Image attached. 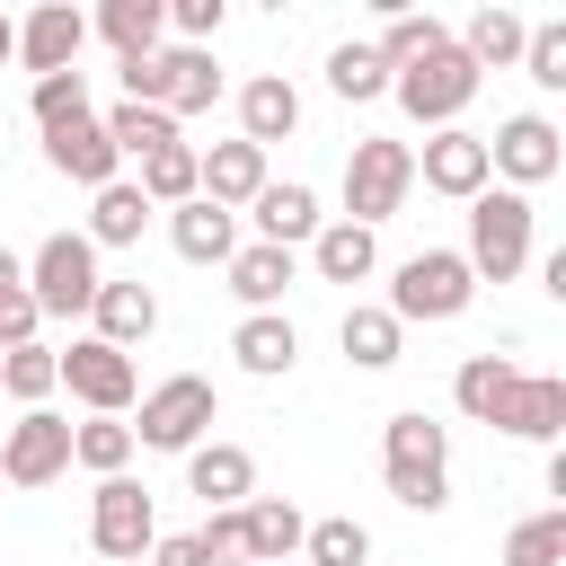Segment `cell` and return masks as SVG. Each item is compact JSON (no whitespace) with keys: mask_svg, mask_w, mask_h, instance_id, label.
Wrapping results in <instances>:
<instances>
[{"mask_svg":"<svg viewBox=\"0 0 566 566\" xmlns=\"http://www.w3.org/2000/svg\"><path fill=\"white\" fill-rule=\"evenodd\" d=\"M380 469H389V495H398L407 513H442V504H451V433H442L424 407L389 416V433H380Z\"/></svg>","mask_w":566,"mask_h":566,"instance_id":"obj_1","label":"cell"},{"mask_svg":"<svg viewBox=\"0 0 566 566\" xmlns=\"http://www.w3.org/2000/svg\"><path fill=\"white\" fill-rule=\"evenodd\" d=\"M478 301V274H469V256L460 248H416L407 265H398V283H389V318L398 327H442V318H460Z\"/></svg>","mask_w":566,"mask_h":566,"instance_id":"obj_2","label":"cell"},{"mask_svg":"<svg viewBox=\"0 0 566 566\" xmlns=\"http://www.w3.org/2000/svg\"><path fill=\"white\" fill-rule=\"evenodd\" d=\"M531 195H513V186H486V195H469V274L478 283H513L522 265H531Z\"/></svg>","mask_w":566,"mask_h":566,"instance_id":"obj_3","label":"cell"},{"mask_svg":"<svg viewBox=\"0 0 566 566\" xmlns=\"http://www.w3.org/2000/svg\"><path fill=\"white\" fill-rule=\"evenodd\" d=\"M478 80H486V71H478V62L460 53V44H433L424 62H407V71H389V97H398V106H407L416 124H433V133H451V124H460V106L478 97Z\"/></svg>","mask_w":566,"mask_h":566,"instance_id":"obj_4","label":"cell"},{"mask_svg":"<svg viewBox=\"0 0 566 566\" xmlns=\"http://www.w3.org/2000/svg\"><path fill=\"white\" fill-rule=\"evenodd\" d=\"M407 186H416V150H407V142L371 133V142H354V150H345V221L380 230V221L407 203Z\"/></svg>","mask_w":566,"mask_h":566,"instance_id":"obj_5","label":"cell"},{"mask_svg":"<svg viewBox=\"0 0 566 566\" xmlns=\"http://www.w3.org/2000/svg\"><path fill=\"white\" fill-rule=\"evenodd\" d=\"M97 248L80 239V230H53L35 256H27V301H35V318H80L88 301H97Z\"/></svg>","mask_w":566,"mask_h":566,"instance_id":"obj_6","label":"cell"},{"mask_svg":"<svg viewBox=\"0 0 566 566\" xmlns=\"http://www.w3.org/2000/svg\"><path fill=\"white\" fill-rule=\"evenodd\" d=\"M212 416H221L212 380H203V371H177V380L142 389V424H133V442H150V451H195V442L212 433Z\"/></svg>","mask_w":566,"mask_h":566,"instance_id":"obj_7","label":"cell"},{"mask_svg":"<svg viewBox=\"0 0 566 566\" xmlns=\"http://www.w3.org/2000/svg\"><path fill=\"white\" fill-rule=\"evenodd\" d=\"M566 168V133L548 124V115H513V124H495V142H486V177H504L513 195H531V186H548Z\"/></svg>","mask_w":566,"mask_h":566,"instance_id":"obj_8","label":"cell"},{"mask_svg":"<svg viewBox=\"0 0 566 566\" xmlns=\"http://www.w3.org/2000/svg\"><path fill=\"white\" fill-rule=\"evenodd\" d=\"M53 363H62V389H71L88 416H124V407L142 398L133 354H115V345H97V336H71V354H53Z\"/></svg>","mask_w":566,"mask_h":566,"instance_id":"obj_9","label":"cell"},{"mask_svg":"<svg viewBox=\"0 0 566 566\" xmlns=\"http://www.w3.org/2000/svg\"><path fill=\"white\" fill-rule=\"evenodd\" d=\"M62 469H71V424L53 407H27L0 433V486H53Z\"/></svg>","mask_w":566,"mask_h":566,"instance_id":"obj_10","label":"cell"},{"mask_svg":"<svg viewBox=\"0 0 566 566\" xmlns=\"http://www.w3.org/2000/svg\"><path fill=\"white\" fill-rule=\"evenodd\" d=\"M88 539H97V557H142L150 539H159V513H150V486L142 478H97V504H88Z\"/></svg>","mask_w":566,"mask_h":566,"instance_id":"obj_11","label":"cell"},{"mask_svg":"<svg viewBox=\"0 0 566 566\" xmlns=\"http://www.w3.org/2000/svg\"><path fill=\"white\" fill-rule=\"evenodd\" d=\"M486 424L513 433V442H557V433H566V380H557V371H513Z\"/></svg>","mask_w":566,"mask_h":566,"instance_id":"obj_12","label":"cell"},{"mask_svg":"<svg viewBox=\"0 0 566 566\" xmlns=\"http://www.w3.org/2000/svg\"><path fill=\"white\" fill-rule=\"evenodd\" d=\"M80 44H88V18H80L71 0H44V9H27L9 62H27L35 80H53V71H80Z\"/></svg>","mask_w":566,"mask_h":566,"instance_id":"obj_13","label":"cell"},{"mask_svg":"<svg viewBox=\"0 0 566 566\" xmlns=\"http://www.w3.org/2000/svg\"><path fill=\"white\" fill-rule=\"evenodd\" d=\"M416 177H424L433 195H451V203L486 195V186H495V177H486V133H469V124L433 133V142H424V159H416Z\"/></svg>","mask_w":566,"mask_h":566,"instance_id":"obj_14","label":"cell"},{"mask_svg":"<svg viewBox=\"0 0 566 566\" xmlns=\"http://www.w3.org/2000/svg\"><path fill=\"white\" fill-rule=\"evenodd\" d=\"M44 168L97 195V186H115V168H124V159H115V142H106V124H97V115H80V124H53V133H44Z\"/></svg>","mask_w":566,"mask_h":566,"instance_id":"obj_15","label":"cell"},{"mask_svg":"<svg viewBox=\"0 0 566 566\" xmlns=\"http://www.w3.org/2000/svg\"><path fill=\"white\" fill-rule=\"evenodd\" d=\"M195 195L221 203V212L256 203V195H265V150H256V142H212V150H195Z\"/></svg>","mask_w":566,"mask_h":566,"instance_id":"obj_16","label":"cell"},{"mask_svg":"<svg viewBox=\"0 0 566 566\" xmlns=\"http://www.w3.org/2000/svg\"><path fill=\"white\" fill-rule=\"evenodd\" d=\"M301 133V88L283 80V71H256L248 88H239V142H292Z\"/></svg>","mask_w":566,"mask_h":566,"instance_id":"obj_17","label":"cell"},{"mask_svg":"<svg viewBox=\"0 0 566 566\" xmlns=\"http://www.w3.org/2000/svg\"><path fill=\"white\" fill-rule=\"evenodd\" d=\"M168 248L186 256V265H230L239 256V212H221V203H177L168 212Z\"/></svg>","mask_w":566,"mask_h":566,"instance_id":"obj_18","label":"cell"},{"mask_svg":"<svg viewBox=\"0 0 566 566\" xmlns=\"http://www.w3.org/2000/svg\"><path fill=\"white\" fill-rule=\"evenodd\" d=\"M88 318H97V327H88L97 345H115V354H133V345H142V336L159 327V292H150V283H97V301H88Z\"/></svg>","mask_w":566,"mask_h":566,"instance_id":"obj_19","label":"cell"},{"mask_svg":"<svg viewBox=\"0 0 566 566\" xmlns=\"http://www.w3.org/2000/svg\"><path fill=\"white\" fill-rule=\"evenodd\" d=\"M186 486H195L212 513H230V504L256 495V460H248L239 442H195V451H186Z\"/></svg>","mask_w":566,"mask_h":566,"instance_id":"obj_20","label":"cell"},{"mask_svg":"<svg viewBox=\"0 0 566 566\" xmlns=\"http://www.w3.org/2000/svg\"><path fill=\"white\" fill-rule=\"evenodd\" d=\"M230 354H239V371L283 380V371L301 363V336H292V318H283V310H248V318L230 327Z\"/></svg>","mask_w":566,"mask_h":566,"instance_id":"obj_21","label":"cell"},{"mask_svg":"<svg viewBox=\"0 0 566 566\" xmlns=\"http://www.w3.org/2000/svg\"><path fill=\"white\" fill-rule=\"evenodd\" d=\"M239 522H248V566H292L301 557V504L292 495H248L239 504Z\"/></svg>","mask_w":566,"mask_h":566,"instance_id":"obj_22","label":"cell"},{"mask_svg":"<svg viewBox=\"0 0 566 566\" xmlns=\"http://www.w3.org/2000/svg\"><path fill=\"white\" fill-rule=\"evenodd\" d=\"M248 212H256V239H265V248L318 239V195H310V186H274V177H265V195H256Z\"/></svg>","mask_w":566,"mask_h":566,"instance_id":"obj_23","label":"cell"},{"mask_svg":"<svg viewBox=\"0 0 566 566\" xmlns=\"http://www.w3.org/2000/svg\"><path fill=\"white\" fill-rule=\"evenodd\" d=\"M336 345H345V363H354V371H389V363L407 354V327H398L389 310L354 301V310H345V327H336Z\"/></svg>","mask_w":566,"mask_h":566,"instance_id":"obj_24","label":"cell"},{"mask_svg":"<svg viewBox=\"0 0 566 566\" xmlns=\"http://www.w3.org/2000/svg\"><path fill=\"white\" fill-rule=\"evenodd\" d=\"M159 71H168V115H203L212 97H221V71H212V44H168L159 53Z\"/></svg>","mask_w":566,"mask_h":566,"instance_id":"obj_25","label":"cell"},{"mask_svg":"<svg viewBox=\"0 0 566 566\" xmlns=\"http://www.w3.org/2000/svg\"><path fill=\"white\" fill-rule=\"evenodd\" d=\"M150 230V203H142V186L133 177H115V186H97V203H88V248H133Z\"/></svg>","mask_w":566,"mask_h":566,"instance_id":"obj_26","label":"cell"},{"mask_svg":"<svg viewBox=\"0 0 566 566\" xmlns=\"http://www.w3.org/2000/svg\"><path fill=\"white\" fill-rule=\"evenodd\" d=\"M310 265H318L327 283H363V274L380 265V239H371L363 221H318V239H310Z\"/></svg>","mask_w":566,"mask_h":566,"instance_id":"obj_27","label":"cell"},{"mask_svg":"<svg viewBox=\"0 0 566 566\" xmlns=\"http://www.w3.org/2000/svg\"><path fill=\"white\" fill-rule=\"evenodd\" d=\"M124 62H142V53H159V27H168V0H106L97 18H88Z\"/></svg>","mask_w":566,"mask_h":566,"instance_id":"obj_28","label":"cell"},{"mask_svg":"<svg viewBox=\"0 0 566 566\" xmlns=\"http://www.w3.org/2000/svg\"><path fill=\"white\" fill-rule=\"evenodd\" d=\"M292 274H301V265H292V248H265V239L230 256V292H239L248 310H274V301L292 292Z\"/></svg>","mask_w":566,"mask_h":566,"instance_id":"obj_29","label":"cell"},{"mask_svg":"<svg viewBox=\"0 0 566 566\" xmlns=\"http://www.w3.org/2000/svg\"><path fill=\"white\" fill-rule=\"evenodd\" d=\"M522 35H531V27H522L513 9H478V18H469L451 44H460L478 71H504V62H522Z\"/></svg>","mask_w":566,"mask_h":566,"instance_id":"obj_30","label":"cell"},{"mask_svg":"<svg viewBox=\"0 0 566 566\" xmlns=\"http://www.w3.org/2000/svg\"><path fill=\"white\" fill-rule=\"evenodd\" d=\"M133 186H142V203H150V212H177V203H195V142H168V150H150Z\"/></svg>","mask_w":566,"mask_h":566,"instance_id":"obj_31","label":"cell"},{"mask_svg":"<svg viewBox=\"0 0 566 566\" xmlns=\"http://www.w3.org/2000/svg\"><path fill=\"white\" fill-rule=\"evenodd\" d=\"M133 451H142V442H133V424H124V416H88V424H71V460H80V469H97V478H124V469H133Z\"/></svg>","mask_w":566,"mask_h":566,"instance_id":"obj_32","label":"cell"},{"mask_svg":"<svg viewBox=\"0 0 566 566\" xmlns=\"http://www.w3.org/2000/svg\"><path fill=\"white\" fill-rule=\"evenodd\" d=\"M97 124H106L115 159H150V150L186 142V133H177V115H159V106H115V115H97Z\"/></svg>","mask_w":566,"mask_h":566,"instance_id":"obj_33","label":"cell"},{"mask_svg":"<svg viewBox=\"0 0 566 566\" xmlns=\"http://www.w3.org/2000/svg\"><path fill=\"white\" fill-rule=\"evenodd\" d=\"M62 389V363H53V345H9L0 354V398H18V407H44Z\"/></svg>","mask_w":566,"mask_h":566,"instance_id":"obj_34","label":"cell"},{"mask_svg":"<svg viewBox=\"0 0 566 566\" xmlns=\"http://www.w3.org/2000/svg\"><path fill=\"white\" fill-rule=\"evenodd\" d=\"M363 557H371V531L354 513H327L301 531V566H363Z\"/></svg>","mask_w":566,"mask_h":566,"instance_id":"obj_35","label":"cell"},{"mask_svg":"<svg viewBox=\"0 0 566 566\" xmlns=\"http://www.w3.org/2000/svg\"><path fill=\"white\" fill-rule=\"evenodd\" d=\"M433 44H451V27H442V18H424V9H398V18L380 27V44H371V53H380L389 71H407V62H424Z\"/></svg>","mask_w":566,"mask_h":566,"instance_id":"obj_36","label":"cell"},{"mask_svg":"<svg viewBox=\"0 0 566 566\" xmlns=\"http://www.w3.org/2000/svg\"><path fill=\"white\" fill-rule=\"evenodd\" d=\"M327 88H336L345 106H363V97L389 88V62H380L371 44H336V53H327Z\"/></svg>","mask_w":566,"mask_h":566,"instance_id":"obj_37","label":"cell"},{"mask_svg":"<svg viewBox=\"0 0 566 566\" xmlns=\"http://www.w3.org/2000/svg\"><path fill=\"white\" fill-rule=\"evenodd\" d=\"M504 380H513V363H504V354H469V363L451 371L460 416H478V424H486V416H495V398H504Z\"/></svg>","mask_w":566,"mask_h":566,"instance_id":"obj_38","label":"cell"},{"mask_svg":"<svg viewBox=\"0 0 566 566\" xmlns=\"http://www.w3.org/2000/svg\"><path fill=\"white\" fill-rule=\"evenodd\" d=\"M504 566H566V513H531L504 531Z\"/></svg>","mask_w":566,"mask_h":566,"instance_id":"obj_39","label":"cell"},{"mask_svg":"<svg viewBox=\"0 0 566 566\" xmlns=\"http://www.w3.org/2000/svg\"><path fill=\"white\" fill-rule=\"evenodd\" d=\"M522 71H531L539 88H566V18H539V27L522 35Z\"/></svg>","mask_w":566,"mask_h":566,"instance_id":"obj_40","label":"cell"},{"mask_svg":"<svg viewBox=\"0 0 566 566\" xmlns=\"http://www.w3.org/2000/svg\"><path fill=\"white\" fill-rule=\"evenodd\" d=\"M88 115V71H53V80H35V124L53 133V124H80Z\"/></svg>","mask_w":566,"mask_h":566,"instance_id":"obj_41","label":"cell"},{"mask_svg":"<svg viewBox=\"0 0 566 566\" xmlns=\"http://www.w3.org/2000/svg\"><path fill=\"white\" fill-rule=\"evenodd\" d=\"M195 539H203V557H212V566H248V522H239V504H230V513H212Z\"/></svg>","mask_w":566,"mask_h":566,"instance_id":"obj_42","label":"cell"},{"mask_svg":"<svg viewBox=\"0 0 566 566\" xmlns=\"http://www.w3.org/2000/svg\"><path fill=\"white\" fill-rule=\"evenodd\" d=\"M168 27H177L186 44H212V35H221V0H168Z\"/></svg>","mask_w":566,"mask_h":566,"instance_id":"obj_43","label":"cell"},{"mask_svg":"<svg viewBox=\"0 0 566 566\" xmlns=\"http://www.w3.org/2000/svg\"><path fill=\"white\" fill-rule=\"evenodd\" d=\"M150 566H212V557H203L195 531H177V539H150Z\"/></svg>","mask_w":566,"mask_h":566,"instance_id":"obj_44","label":"cell"},{"mask_svg":"<svg viewBox=\"0 0 566 566\" xmlns=\"http://www.w3.org/2000/svg\"><path fill=\"white\" fill-rule=\"evenodd\" d=\"M18 292H27V256H9V248H0V301H18Z\"/></svg>","mask_w":566,"mask_h":566,"instance_id":"obj_45","label":"cell"},{"mask_svg":"<svg viewBox=\"0 0 566 566\" xmlns=\"http://www.w3.org/2000/svg\"><path fill=\"white\" fill-rule=\"evenodd\" d=\"M9 53H18V27H9V18H0V62H9Z\"/></svg>","mask_w":566,"mask_h":566,"instance_id":"obj_46","label":"cell"},{"mask_svg":"<svg viewBox=\"0 0 566 566\" xmlns=\"http://www.w3.org/2000/svg\"><path fill=\"white\" fill-rule=\"evenodd\" d=\"M124 566H142V557H124Z\"/></svg>","mask_w":566,"mask_h":566,"instance_id":"obj_47","label":"cell"},{"mask_svg":"<svg viewBox=\"0 0 566 566\" xmlns=\"http://www.w3.org/2000/svg\"><path fill=\"white\" fill-rule=\"evenodd\" d=\"M292 566H301V557H292Z\"/></svg>","mask_w":566,"mask_h":566,"instance_id":"obj_48","label":"cell"}]
</instances>
